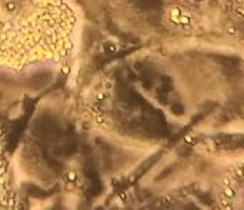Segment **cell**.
<instances>
[{
	"instance_id": "2",
	"label": "cell",
	"mask_w": 244,
	"mask_h": 210,
	"mask_svg": "<svg viewBox=\"0 0 244 210\" xmlns=\"http://www.w3.org/2000/svg\"><path fill=\"white\" fill-rule=\"evenodd\" d=\"M223 194H224L225 197L231 199V197H234V194H235V190H233V187H230V186H225V187L223 189Z\"/></svg>"
},
{
	"instance_id": "3",
	"label": "cell",
	"mask_w": 244,
	"mask_h": 210,
	"mask_svg": "<svg viewBox=\"0 0 244 210\" xmlns=\"http://www.w3.org/2000/svg\"><path fill=\"white\" fill-rule=\"evenodd\" d=\"M181 19H183V20H181V22H183V23H188V20H190V19H188V17H187V16H183V17H181Z\"/></svg>"
},
{
	"instance_id": "1",
	"label": "cell",
	"mask_w": 244,
	"mask_h": 210,
	"mask_svg": "<svg viewBox=\"0 0 244 210\" xmlns=\"http://www.w3.org/2000/svg\"><path fill=\"white\" fill-rule=\"evenodd\" d=\"M76 25L67 0H0V67L24 69L66 57Z\"/></svg>"
}]
</instances>
